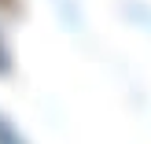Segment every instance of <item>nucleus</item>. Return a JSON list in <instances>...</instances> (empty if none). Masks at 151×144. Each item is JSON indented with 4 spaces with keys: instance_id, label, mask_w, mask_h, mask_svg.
Masks as SVG:
<instances>
[{
    "instance_id": "f03ea898",
    "label": "nucleus",
    "mask_w": 151,
    "mask_h": 144,
    "mask_svg": "<svg viewBox=\"0 0 151 144\" xmlns=\"http://www.w3.org/2000/svg\"><path fill=\"white\" fill-rule=\"evenodd\" d=\"M7 63H11V59H7V48L0 44V74H7Z\"/></svg>"
},
{
    "instance_id": "f257e3e1",
    "label": "nucleus",
    "mask_w": 151,
    "mask_h": 144,
    "mask_svg": "<svg viewBox=\"0 0 151 144\" xmlns=\"http://www.w3.org/2000/svg\"><path fill=\"white\" fill-rule=\"evenodd\" d=\"M0 144H26V140L19 137V130H15L4 115H0Z\"/></svg>"
}]
</instances>
